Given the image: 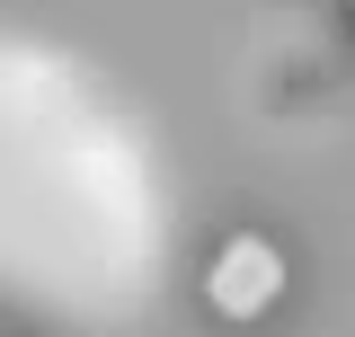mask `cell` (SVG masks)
I'll return each mask as SVG.
<instances>
[{
    "label": "cell",
    "mask_w": 355,
    "mask_h": 337,
    "mask_svg": "<svg viewBox=\"0 0 355 337\" xmlns=\"http://www.w3.org/2000/svg\"><path fill=\"white\" fill-rule=\"evenodd\" d=\"M275 284H284V257L266 249V240H222L214 266H205V293H214V311H231V320H258L266 302H275Z\"/></svg>",
    "instance_id": "obj_1"
}]
</instances>
